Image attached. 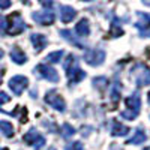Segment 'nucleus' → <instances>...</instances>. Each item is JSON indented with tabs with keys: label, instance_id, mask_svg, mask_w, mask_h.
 <instances>
[{
	"label": "nucleus",
	"instance_id": "nucleus-1",
	"mask_svg": "<svg viewBox=\"0 0 150 150\" xmlns=\"http://www.w3.org/2000/svg\"><path fill=\"white\" fill-rule=\"evenodd\" d=\"M6 21H8V29H6V32H8L9 35H18V33H21L24 29H26V24H24V21H23V18L20 17L18 12L12 14L9 18H6Z\"/></svg>",
	"mask_w": 150,
	"mask_h": 150
},
{
	"label": "nucleus",
	"instance_id": "nucleus-2",
	"mask_svg": "<svg viewBox=\"0 0 150 150\" xmlns=\"http://www.w3.org/2000/svg\"><path fill=\"white\" fill-rule=\"evenodd\" d=\"M24 141H26L27 144H30V146H33L36 150H39L45 144V138L41 134H38L36 129H30L26 135H24Z\"/></svg>",
	"mask_w": 150,
	"mask_h": 150
},
{
	"label": "nucleus",
	"instance_id": "nucleus-3",
	"mask_svg": "<svg viewBox=\"0 0 150 150\" xmlns=\"http://www.w3.org/2000/svg\"><path fill=\"white\" fill-rule=\"evenodd\" d=\"M27 86H29V80L26 77H23V75H15L14 78L9 80V87L15 95H21Z\"/></svg>",
	"mask_w": 150,
	"mask_h": 150
},
{
	"label": "nucleus",
	"instance_id": "nucleus-4",
	"mask_svg": "<svg viewBox=\"0 0 150 150\" xmlns=\"http://www.w3.org/2000/svg\"><path fill=\"white\" fill-rule=\"evenodd\" d=\"M132 72H138V75H135L137 78V83H138V86H147L150 84V69L144 65H137Z\"/></svg>",
	"mask_w": 150,
	"mask_h": 150
},
{
	"label": "nucleus",
	"instance_id": "nucleus-5",
	"mask_svg": "<svg viewBox=\"0 0 150 150\" xmlns=\"http://www.w3.org/2000/svg\"><path fill=\"white\" fill-rule=\"evenodd\" d=\"M104 59H105V53L102 50H90V51H87L86 56H84V60L89 65H93V66L101 65L104 62Z\"/></svg>",
	"mask_w": 150,
	"mask_h": 150
},
{
	"label": "nucleus",
	"instance_id": "nucleus-6",
	"mask_svg": "<svg viewBox=\"0 0 150 150\" xmlns=\"http://www.w3.org/2000/svg\"><path fill=\"white\" fill-rule=\"evenodd\" d=\"M33 20L38 23V24H41V26H50V24H53L56 17L53 12H50V11H45V12H33Z\"/></svg>",
	"mask_w": 150,
	"mask_h": 150
},
{
	"label": "nucleus",
	"instance_id": "nucleus-7",
	"mask_svg": "<svg viewBox=\"0 0 150 150\" xmlns=\"http://www.w3.org/2000/svg\"><path fill=\"white\" fill-rule=\"evenodd\" d=\"M45 101L51 105L53 108H56L57 111H65V108H66V104H65V101L62 99L59 95H56V92H48L47 93V96H45Z\"/></svg>",
	"mask_w": 150,
	"mask_h": 150
},
{
	"label": "nucleus",
	"instance_id": "nucleus-8",
	"mask_svg": "<svg viewBox=\"0 0 150 150\" xmlns=\"http://www.w3.org/2000/svg\"><path fill=\"white\" fill-rule=\"evenodd\" d=\"M36 72H39L41 74V77H44V78H47L48 81H57L59 80V77H57V71L54 69V68H51L50 65H47V63H42V65H39L36 68Z\"/></svg>",
	"mask_w": 150,
	"mask_h": 150
},
{
	"label": "nucleus",
	"instance_id": "nucleus-9",
	"mask_svg": "<svg viewBox=\"0 0 150 150\" xmlns=\"http://www.w3.org/2000/svg\"><path fill=\"white\" fill-rule=\"evenodd\" d=\"M75 15H77V11L71 6H60V17L63 23H71Z\"/></svg>",
	"mask_w": 150,
	"mask_h": 150
},
{
	"label": "nucleus",
	"instance_id": "nucleus-10",
	"mask_svg": "<svg viewBox=\"0 0 150 150\" xmlns=\"http://www.w3.org/2000/svg\"><path fill=\"white\" fill-rule=\"evenodd\" d=\"M30 41H32V44H33V47H35L36 51H41L42 48L47 47V38H45L44 35L33 33V35L30 36Z\"/></svg>",
	"mask_w": 150,
	"mask_h": 150
},
{
	"label": "nucleus",
	"instance_id": "nucleus-11",
	"mask_svg": "<svg viewBox=\"0 0 150 150\" xmlns=\"http://www.w3.org/2000/svg\"><path fill=\"white\" fill-rule=\"evenodd\" d=\"M77 33L80 36H89V33H90V24H89V20H87V18H83V20L78 21V24H77Z\"/></svg>",
	"mask_w": 150,
	"mask_h": 150
},
{
	"label": "nucleus",
	"instance_id": "nucleus-12",
	"mask_svg": "<svg viewBox=\"0 0 150 150\" xmlns=\"http://www.w3.org/2000/svg\"><path fill=\"white\" fill-rule=\"evenodd\" d=\"M11 59L15 62V63H18V65H23V63H26V60H27V56L24 54L21 50H18V48H14L11 51Z\"/></svg>",
	"mask_w": 150,
	"mask_h": 150
},
{
	"label": "nucleus",
	"instance_id": "nucleus-13",
	"mask_svg": "<svg viewBox=\"0 0 150 150\" xmlns=\"http://www.w3.org/2000/svg\"><path fill=\"white\" fill-rule=\"evenodd\" d=\"M140 105H141V102H140V96L137 95V93H135L134 96H131V98H128V99H126V107H128L129 110L135 111V112H138Z\"/></svg>",
	"mask_w": 150,
	"mask_h": 150
},
{
	"label": "nucleus",
	"instance_id": "nucleus-14",
	"mask_svg": "<svg viewBox=\"0 0 150 150\" xmlns=\"http://www.w3.org/2000/svg\"><path fill=\"white\" fill-rule=\"evenodd\" d=\"M112 134L117 135V137L128 135L129 134V128L125 126V125H122V123H119V122H114V125H112Z\"/></svg>",
	"mask_w": 150,
	"mask_h": 150
},
{
	"label": "nucleus",
	"instance_id": "nucleus-15",
	"mask_svg": "<svg viewBox=\"0 0 150 150\" xmlns=\"http://www.w3.org/2000/svg\"><path fill=\"white\" fill-rule=\"evenodd\" d=\"M0 132H2L5 137H12L14 135V128L9 122H3L0 120Z\"/></svg>",
	"mask_w": 150,
	"mask_h": 150
},
{
	"label": "nucleus",
	"instance_id": "nucleus-16",
	"mask_svg": "<svg viewBox=\"0 0 150 150\" xmlns=\"http://www.w3.org/2000/svg\"><path fill=\"white\" fill-rule=\"evenodd\" d=\"M60 35L63 36L66 41H69L71 44L77 45V47H83V45H81V42H80V41H77V38L74 36V33H72L71 30H60Z\"/></svg>",
	"mask_w": 150,
	"mask_h": 150
},
{
	"label": "nucleus",
	"instance_id": "nucleus-17",
	"mask_svg": "<svg viewBox=\"0 0 150 150\" xmlns=\"http://www.w3.org/2000/svg\"><path fill=\"white\" fill-rule=\"evenodd\" d=\"M144 141H146V135H144V132L140 131V129L135 132L134 137H131V138L128 140L129 144H141V143H144Z\"/></svg>",
	"mask_w": 150,
	"mask_h": 150
},
{
	"label": "nucleus",
	"instance_id": "nucleus-18",
	"mask_svg": "<svg viewBox=\"0 0 150 150\" xmlns=\"http://www.w3.org/2000/svg\"><path fill=\"white\" fill-rule=\"evenodd\" d=\"M62 56H63V51H57V53L48 54V57L45 59V63H57V62L62 59Z\"/></svg>",
	"mask_w": 150,
	"mask_h": 150
},
{
	"label": "nucleus",
	"instance_id": "nucleus-19",
	"mask_svg": "<svg viewBox=\"0 0 150 150\" xmlns=\"http://www.w3.org/2000/svg\"><path fill=\"white\" fill-rule=\"evenodd\" d=\"M74 134H75V129L71 126V125L65 123L63 126H62V135H63L65 138H68V137H72Z\"/></svg>",
	"mask_w": 150,
	"mask_h": 150
},
{
	"label": "nucleus",
	"instance_id": "nucleus-20",
	"mask_svg": "<svg viewBox=\"0 0 150 150\" xmlns=\"http://www.w3.org/2000/svg\"><path fill=\"white\" fill-rule=\"evenodd\" d=\"M137 116H138V112H135V111H132V110H129L128 112H126V111H125V112H122V117L128 119V120H134Z\"/></svg>",
	"mask_w": 150,
	"mask_h": 150
},
{
	"label": "nucleus",
	"instance_id": "nucleus-21",
	"mask_svg": "<svg viewBox=\"0 0 150 150\" xmlns=\"http://www.w3.org/2000/svg\"><path fill=\"white\" fill-rule=\"evenodd\" d=\"M6 29H8V21H6V18L3 15H0V35L5 33Z\"/></svg>",
	"mask_w": 150,
	"mask_h": 150
},
{
	"label": "nucleus",
	"instance_id": "nucleus-22",
	"mask_svg": "<svg viewBox=\"0 0 150 150\" xmlns=\"http://www.w3.org/2000/svg\"><path fill=\"white\" fill-rule=\"evenodd\" d=\"M65 150H83V144H81L80 141H77V143H72V144L66 146V149H65Z\"/></svg>",
	"mask_w": 150,
	"mask_h": 150
},
{
	"label": "nucleus",
	"instance_id": "nucleus-23",
	"mask_svg": "<svg viewBox=\"0 0 150 150\" xmlns=\"http://www.w3.org/2000/svg\"><path fill=\"white\" fill-rule=\"evenodd\" d=\"M93 84L101 89V87H104V86L107 84V80H105L104 77H99V78H95V80H93Z\"/></svg>",
	"mask_w": 150,
	"mask_h": 150
},
{
	"label": "nucleus",
	"instance_id": "nucleus-24",
	"mask_svg": "<svg viewBox=\"0 0 150 150\" xmlns=\"http://www.w3.org/2000/svg\"><path fill=\"white\" fill-rule=\"evenodd\" d=\"M9 95L8 93H5V92H0V105L2 104H6V102H9Z\"/></svg>",
	"mask_w": 150,
	"mask_h": 150
},
{
	"label": "nucleus",
	"instance_id": "nucleus-25",
	"mask_svg": "<svg viewBox=\"0 0 150 150\" xmlns=\"http://www.w3.org/2000/svg\"><path fill=\"white\" fill-rule=\"evenodd\" d=\"M11 6V0H0V9H8Z\"/></svg>",
	"mask_w": 150,
	"mask_h": 150
},
{
	"label": "nucleus",
	"instance_id": "nucleus-26",
	"mask_svg": "<svg viewBox=\"0 0 150 150\" xmlns=\"http://www.w3.org/2000/svg\"><path fill=\"white\" fill-rule=\"evenodd\" d=\"M41 3H42L45 8H51V6H53V0H41Z\"/></svg>",
	"mask_w": 150,
	"mask_h": 150
},
{
	"label": "nucleus",
	"instance_id": "nucleus-27",
	"mask_svg": "<svg viewBox=\"0 0 150 150\" xmlns=\"http://www.w3.org/2000/svg\"><path fill=\"white\" fill-rule=\"evenodd\" d=\"M143 3L147 5V6H150V0H143Z\"/></svg>",
	"mask_w": 150,
	"mask_h": 150
},
{
	"label": "nucleus",
	"instance_id": "nucleus-28",
	"mask_svg": "<svg viewBox=\"0 0 150 150\" xmlns=\"http://www.w3.org/2000/svg\"><path fill=\"white\" fill-rule=\"evenodd\" d=\"M3 57V51H2V50H0V59H2Z\"/></svg>",
	"mask_w": 150,
	"mask_h": 150
},
{
	"label": "nucleus",
	"instance_id": "nucleus-29",
	"mask_svg": "<svg viewBox=\"0 0 150 150\" xmlns=\"http://www.w3.org/2000/svg\"><path fill=\"white\" fill-rule=\"evenodd\" d=\"M48 150H56V149H54V147H50V149H48Z\"/></svg>",
	"mask_w": 150,
	"mask_h": 150
},
{
	"label": "nucleus",
	"instance_id": "nucleus-30",
	"mask_svg": "<svg viewBox=\"0 0 150 150\" xmlns=\"http://www.w3.org/2000/svg\"><path fill=\"white\" fill-rule=\"evenodd\" d=\"M83 2H90V0H83Z\"/></svg>",
	"mask_w": 150,
	"mask_h": 150
},
{
	"label": "nucleus",
	"instance_id": "nucleus-31",
	"mask_svg": "<svg viewBox=\"0 0 150 150\" xmlns=\"http://www.w3.org/2000/svg\"><path fill=\"white\" fill-rule=\"evenodd\" d=\"M149 102H150V93H149Z\"/></svg>",
	"mask_w": 150,
	"mask_h": 150
},
{
	"label": "nucleus",
	"instance_id": "nucleus-32",
	"mask_svg": "<svg viewBox=\"0 0 150 150\" xmlns=\"http://www.w3.org/2000/svg\"><path fill=\"white\" fill-rule=\"evenodd\" d=\"M0 81H2V75H0Z\"/></svg>",
	"mask_w": 150,
	"mask_h": 150
},
{
	"label": "nucleus",
	"instance_id": "nucleus-33",
	"mask_svg": "<svg viewBox=\"0 0 150 150\" xmlns=\"http://www.w3.org/2000/svg\"><path fill=\"white\" fill-rule=\"evenodd\" d=\"M2 150H8V149H2Z\"/></svg>",
	"mask_w": 150,
	"mask_h": 150
}]
</instances>
